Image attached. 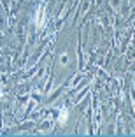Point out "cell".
Wrapping results in <instances>:
<instances>
[{"label": "cell", "mask_w": 135, "mask_h": 137, "mask_svg": "<svg viewBox=\"0 0 135 137\" xmlns=\"http://www.w3.org/2000/svg\"><path fill=\"white\" fill-rule=\"evenodd\" d=\"M67 63H69V54L61 53V54H60V65L63 67V65H67Z\"/></svg>", "instance_id": "obj_1"}]
</instances>
